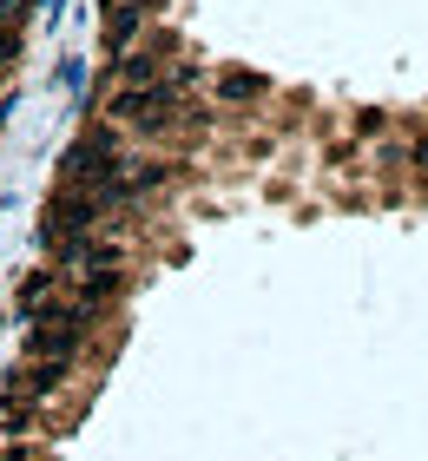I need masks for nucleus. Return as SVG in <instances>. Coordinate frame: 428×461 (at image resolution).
<instances>
[{"instance_id": "f257e3e1", "label": "nucleus", "mask_w": 428, "mask_h": 461, "mask_svg": "<svg viewBox=\"0 0 428 461\" xmlns=\"http://www.w3.org/2000/svg\"><path fill=\"white\" fill-rule=\"evenodd\" d=\"M415 158H422V165H428V139H422V145H415Z\"/></svg>"}]
</instances>
